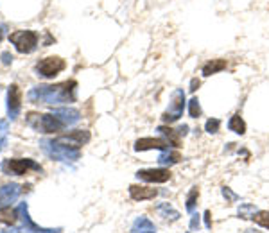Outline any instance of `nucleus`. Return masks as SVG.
I'll use <instances>...</instances> for the list:
<instances>
[{
	"mask_svg": "<svg viewBox=\"0 0 269 233\" xmlns=\"http://www.w3.org/2000/svg\"><path fill=\"white\" fill-rule=\"evenodd\" d=\"M77 92V81L58 82V84H40L29 92V100L33 104H63L74 102Z\"/></svg>",
	"mask_w": 269,
	"mask_h": 233,
	"instance_id": "f257e3e1",
	"label": "nucleus"
},
{
	"mask_svg": "<svg viewBox=\"0 0 269 233\" xmlns=\"http://www.w3.org/2000/svg\"><path fill=\"white\" fill-rule=\"evenodd\" d=\"M26 120L33 130H36L38 133H45V134L58 133V131H63L65 128H67V124H65L56 113L29 112L26 115Z\"/></svg>",
	"mask_w": 269,
	"mask_h": 233,
	"instance_id": "f03ea898",
	"label": "nucleus"
},
{
	"mask_svg": "<svg viewBox=\"0 0 269 233\" xmlns=\"http://www.w3.org/2000/svg\"><path fill=\"white\" fill-rule=\"evenodd\" d=\"M40 146H42L43 152H45L49 158L58 160V162H76V160H79V156H81L79 149H70V147L58 144L56 140H42Z\"/></svg>",
	"mask_w": 269,
	"mask_h": 233,
	"instance_id": "7ed1b4c3",
	"label": "nucleus"
},
{
	"mask_svg": "<svg viewBox=\"0 0 269 233\" xmlns=\"http://www.w3.org/2000/svg\"><path fill=\"white\" fill-rule=\"evenodd\" d=\"M29 170H38L42 172V165L36 164L31 158H9L2 164V172L13 174V176H26Z\"/></svg>",
	"mask_w": 269,
	"mask_h": 233,
	"instance_id": "20e7f679",
	"label": "nucleus"
},
{
	"mask_svg": "<svg viewBox=\"0 0 269 233\" xmlns=\"http://www.w3.org/2000/svg\"><path fill=\"white\" fill-rule=\"evenodd\" d=\"M38 32L35 30H15L13 34H9V42L20 54H31L38 45Z\"/></svg>",
	"mask_w": 269,
	"mask_h": 233,
	"instance_id": "39448f33",
	"label": "nucleus"
},
{
	"mask_svg": "<svg viewBox=\"0 0 269 233\" xmlns=\"http://www.w3.org/2000/svg\"><path fill=\"white\" fill-rule=\"evenodd\" d=\"M67 68V63H65L63 58L60 56H49V58H43L36 63V72L38 76L45 79H54L58 74H61L63 70Z\"/></svg>",
	"mask_w": 269,
	"mask_h": 233,
	"instance_id": "423d86ee",
	"label": "nucleus"
},
{
	"mask_svg": "<svg viewBox=\"0 0 269 233\" xmlns=\"http://www.w3.org/2000/svg\"><path fill=\"white\" fill-rule=\"evenodd\" d=\"M183 110H185V92L183 90H174L172 94V99H171V104H169V110L163 113V122L167 124H172L179 118V116L183 115Z\"/></svg>",
	"mask_w": 269,
	"mask_h": 233,
	"instance_id": "0eeeda50",
	"label": "nucleus"
},
{
	"mask_svg": "<svg viewBox=\"0 0 269 233\" xmlns=\"http://www.w3.org/2000/svg\"><path fill=\"white\" fill-rule=\"evenodd\" d=\"M17 210H18V217H20L26 232H31V233H60L61 232V228H43V226L36 224L29 216V206H27V203H20Z\"/></svg>",
	"mask_w": 269,
	"mask_h": 233,
	"instance_id": "6e6552de",
	"label": "nucleus"
},
{
	"mask_svg": "<svg viewBox=\"0 0 269 233\" xmlns=\"http://www.w3.org/2000/svg\"><path fill=\"white\" fill-rule=\"evenodd\" d=\"M54 140L58 144H61V146L70 147V149H79L86 142H90V133L86 130H74L67 134H61V136H58Z\"/></svg>",
	"mask_w": 269,
	"mask_h": 233,
	"instance_id": "1a4fd4ad",
	"label": "nucleus"
},
{
	"mask_svg": "<svg viewBox=\"0 0 269 233\" xmlns=\"http://www.w3.org/2000/svg\"><path fill=\"white\" fill-rule=\"evenodd\" d=\"M22 99H24V94H22L20 86L18 84H11L8 90V115L11 120H15L20 115Z\"/></svg>",
	"mask_w": 269,
	"mask_h": 233,
	"instance_id": "9d476101",
	"label": "nucleus"
},
{
	"mask_svg": "<svg viewBox=\"0 0 269 233\" xmlns=\"http://www.w3.org/2000/svg\"><path fill=\"white\" fill-rule=\"evenodd\" d=\"M137 178L147 183H165L171 180V170L169 168H144V170H138Z\"/></svg>",
	"mask_w": 269,
	"mask_h": 233,
	"instance_id": "9b49d317",
	"label": "nucleus"
},
{
	"mask_svg": "<svg viewBox=\"0 0 269 233\" xmlns=\"http://www.w3.org/2000/svg\"><path fill=\"white\" fill-rule=\"evenodd\" d=\"M24 192V186H20L18 183H8V185L0 186V208L11 206V204L20 198V194Z\"/></svg>",
	"mask_w": 269,
	"mask_h": 233,
	"instance_id": "f8f14e48",
	"label": "nucleus"
},
{
	"mask_svg": "<svg viewBox=\"0 0 269 233\" xmlns=\"http://www.w3.org/2000/svg\"><path fill=\"white\" fill-rule=\"evenodd\" d=\"M156 196H158V190L151 188V186H144V185L129 186V198L133 201H147V199H154Z\"/></svg>",
	"mask_w": 269,
	"mask_h": 233,
	"instance_id": "ddd939ff",
	"label": "nucleus"
},
{
	"mask_svg": "<svg viewBox=\"0 0 269 233\" xmlns=\"http://www.w3.org/2000/svg\"><path fill=\"white\" fill-rule=\"evenodd\" d=\"M171 144L163 138H140L135 144V151H149V149H160V151H165L169 149Z\"/></svg>",
	"mask_w": 269,
	"mask_h": 233,
	"instance_id": "4468645a",
	"label": "nucleus"
},
{
	"mask_svg": "<svg viewBox=\"0 0 269 233\" xmlns=\"http://www.w3.org/2000/svg\"><path fill=\"white\" fill-rule=\"evenodd\" d=\"M187 130H188V126H181L178 130H172L169 126H160L158 128L160 133L167 136V142L174 147H179V136H181V134H187Z\"/></svg>",
	"mask_w": 269,
	"mask_h": 233,
	"instance_id": "2eb2a0df",
	"label": "nucleus"
},
{
	"mask_svg": "<svg viewBox=\"0 0 269 233\" xmlns=\"http://www.w3.org/2000/svg\"><path fill=\"white\" fill-rule=\"evenodd\" d=\"M54 113L60 116L61 120H63L67 126L76 124V122L81 118V113L77 112L76 108H60V110H54Z\"/></svg>",
	"mask_w": 269,
	"mask_h": 233,
	"instance_id": "dca6fc26",
	"label": "nucleus"
},
{
	"mask_svg": "<svg viewBox=\"0 0 269 233\" xmlns=\"http://www.w3.org/2000/svg\"><path fill=\"white\" fill-rule=\"evenodd\" d=\"M131 232L133 233H156V228H154V224L149 219L138 217V219L135 220V224H133Z\"/></svg>",
	"mask_w": 269,
	"mask_h": 233,
	"instance_id": "f3484780",
	"label": "nucleus"
},
{
	"mask_svg": "<svg viewBox=\"0 0 269 233\" xmlns=\"http://www.w3.org/2000/svg\"><path fill=\"white\" fill-rule=\"evenodd\" d=\"M18 219H20V217H18V210H13L11 206L0 208V222H2V224L13 226V224H17Z\"/></svg>",
	"mask_w": 269,
	"mask_h": 233,
	"instance_id": "a211bd4d",
	"label": "nucleus"
},
{
	"mask_svg": "<svg viewBox=\"0 0 269 233\" xmlns=\"http://www.w3.org/2000/svg\"><path fill=\"white\" fill-rule=\"evenodd\" d=\"M226 66H228V63L224 60H212L203 66V76L208 78L212 74H217V72H221V70H224Z\"/></svg>",
	"mask_w": 269,
	"mask_h": 233,
	"instance_id": "6ab92c4d",
	"label": "nucleus"
},
{
	"mask_svg": "<svg viewBox=\"0 0 269 233\" xmlns=\"http://www.w3.org/2000/svg\"><path fill=\"white\" fill-rule=\"evenodd\" d=\"M228 130L237 134H244L246 133V122L240 118V115H233L228 122Z\"/></svg>",
	"mask_w": 269,
	"mask_h": 233,
	"instance_id": "aec40b11",
	"label": "nucleus"
},
{
	"mask_svg": "<svg viewBox=\"0 0 269 233\" xmlns=\"http://www.w3.org/2000/svg\"><path fill=\"white\" fill-rule=\"evenodd\" d=\"M179 160H181V154H179L178 151H171V152H169L165 149V152L158 156V164L160 165H172V164H178Z\"/></svg>",
	"mask_w": 269,
	"mask_h": 233,
	"instance_id": "412c9836",
	"label": "nucleus"
},
{
	"mask_svg": "<svg viewBox=\"0 0 269 233\" xmlns=\"http://www.w3.org/2000/svg\"><path fill=\"white\" fill-rule=\"evenodd\" d=\"M251 219L255 220V222H256L258 226H262V228H267V230H269V212H267V210L255 212Z\"/></svg>",
	"mask_w": 269,
	"mask_h": 233,
	"instance_id": "4be33fe9",
	"label": "nucleus"
},
{
	"mask_svg": "<svg viewBox=\"0 0 269 233\" xmlns=\"http://www.w3.org/2000/svg\"><path fill=\"white\" fill-rule=\"evenodd\" d=\"M156 212H160L162 217L172 216V220H176L179 217V214L176 210H172V206H169V203H163V204H160V206H156Z\"/></svg>",
	"mask_w": 269,
	"mask_h": 233,
	"instance_id": "5701e85b",
	"label": "nucleus"
},
{
	"mask_svg": "<svg viewBox=\"0 0 269 233\" xmlns=\"http://www.w3.org/2000/svg\"><path fill=\"white\" fill-rule=\"evenodd\" d=\"M197 196H199V188H197V186H194V188L190 190V192H188V196H187V210L188 212H192L194 206H196Z\"/></svg>",
	"mask_w": 269,
	"mask_h": 233,
	"instance_id": "b1692460",
	"label": "nucleus"
},
{
	"mask_svg": "<svg viewBox=\"0 0 269 233\" xmlns=\"http://www.w3.org/2000/svg\"><path fill=\"white\" fill-rule=\"evenodd\" d=\"M188 112H190V116H192V118H199L201 116V106H199L197 97H194V99L188 102Z\"/></svg>",
	"mask_w": 269,
	"mask_h": 233,
	"instance_id": "393cba45",
	"label": "nucleus"
},
{
	"mask_svg": "<svg viewBox=\"0 0 269 233\" xmlns=\"http://www.w3.org/2000/svg\"><path fill=\"white\" fill-rule=\"evenodd\" d=\"M206 131H208L210 134L212 133H217L219 131V128H221V120L219 118H210V120H206Z\"/></svg>",
	"mask_w": 269,
	"mask_h": 233,
	"instance_id": "a878e982",
	"label": "nucleus"
},
{
	"mask_svg": "<svg viewBox=\"0 0 269 233\" xmlns=\"http://www.w3.org/2000/svg\"><path fill=\"white\" fill-rule=\"evenodd\" d=\"M249 212H253V214H255V206H253V204H240L239 217H242V219H251Z\"/></svg>",
	"mask_w": 269,
	"mask_h": 233,
	"instance_id": "bb28decb",
	"label": "nucleus"
},
{
	"mask_svg": "<svg viewBox=\"0 0 269 233\" xmlns=\"http://www.w3.org/2000/svg\"><path fill=\"white\" fill-rule=\"evenodd\" d=\"M222 196H224V198H226L228 201H235V199H237V196H235L233 192H231V190L228 188V186H224V188H222Z\"/></svg>",
	"mask_w": 269,
	"mask_h": 233,
	"instance_id": "cd10ccee",
	"label": "nucleus"
},
{
	"mask_svg": "<svg viewBox=\"0 0 269 233\" xmlns=\"http://www.w3.org/2000/svg\"><path fill=\"white\" fill-rule=\"evenodd\" d=\"M2 63H4V65H9V63H13V56H11L9 52H2Z\"/></svg>",
	"mask_w": 269,
	"mask_h": 233,
	"instance_id": "c85d7f7f",
	"label": "nucleus"
},
{
	"mask_svg": "<svg viewBox=\"0 0 269 233\" xmlns=\"http://www.w3.org/2000/svg\"><path fill=\"white\" fill-rule=\"evenodd\" d=\"M199 79H192V82H190V92H196L197 88H199Z\"/></svg>",
	"mask_w": 269,
	"mask_h": 233,
	"instance_id": "c756f323",
	"label": "nucleus"
},
{
	"mask_svg": "<svg viewBox=\"0 0 269 233\" xmlns=\"http://www.w3.org/2000/svg\"><path fill=\"white\" fill-rule=\"evenodd\" d=\"M190 226H192V228H197V226H199V216L192 217V222H190Z\"/></svg>",
	"mask_w": 269,
	"mask_h": 233,
	"instance_id": "7c9ffc66",
	"label": "nucleus"
},
{
	"mask_svg": "<svg viewBox=\"0 0 269 233\" xmlns=\"http://www.w3.org/2000/svg\"><path fill=\"white\" fill-rule=\"evenodd\" d=\"M205 220H206V228H212V220H210V212H205Z\"/></svg>",
	"mask_w": 269,
	"mask_h": 233,
	"instance_id": "2f4dec72",
	"label": "nucleus"
},
{
	"mask_svg": "<svg viewBox=\"0 0 269 233\" xmlns=\"http://www.w3.org/2000/svg\"><path fill=\"white\" fill-rule=\"evenodd\" d=\"M2 38H4V30L0 29V42H2Z\"/></svg>",
	"mask_w": 269,
	"mask_h": 233,
	"instance_id": "473e14b6",
	"label": "nucleus"
}]
</instances>
